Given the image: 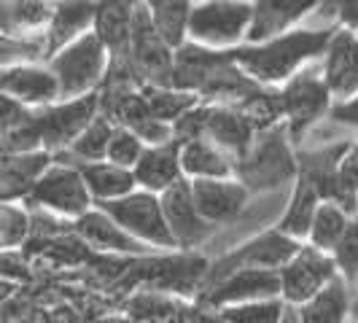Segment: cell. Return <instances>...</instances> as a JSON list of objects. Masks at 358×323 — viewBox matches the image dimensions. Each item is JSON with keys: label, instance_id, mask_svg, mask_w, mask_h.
<instances>
[{"label": "cell", "instance_id": "1", "mask_svg": "<svg viewBox=\"0 0 358 323\" xmlns=\"http://www.w3.org/2000/svg\"><path fill=\"white\" fill-rule=\"evenodd\" d=\"M334 30L337 27H296L267 43H245L240 49H232L229 57L256 84H288L315 59H323Z\"/></svg>", "mask_w": 358, "mask_h": 323}, {"label": "cell", "instance_id": "2", "mask_svg": "<svg viewBox=\"0 0 358 323\" xmlns=\"http://www.w3.org/2000/svg\"><path fill=\"white\" fill-rule=\"evenodd\" d=\"M59 81L62 103L81 100L87 94H94L97 84L106 78V71L110 65V54L103 46V41L94 36V30L84 38L73 41L62 52H57L46 62Z\"/></svg>", "mask_w": 358, "mask_h": 323}, {"label": "cell", "instance_id": "3", "mask_svg": "<svg viewBox=\"0 0 358 323\" xmlns=\"http://www.w3.org/2000/svg\"><path fill=\"white\" fill-rule=\"evenodd\" d=\"M253 19V3H197L189 24V43L210 52H232L245 46Z\"/></svg>", "mask_w": 358, "mask_h": 323}, {"label": "cell", "instance_id": "4", "mask_svg": "<svg viewBox=\"0 0 358 323\" xmlns=\"http://www.w3.org/2000/svg\"><path fill=\"white\" fill-rule=\"evenodd\" d=\"M334 97L323 81L321 65H310L299 76H294L278 94V110L286 116L288 138L299 141L310 127L326 113H331Z\"/></svg>", "mask_w": 358, "mask_h": 323}, {"label": "cell", "instance_id": "5", "mask_svg": "<svg viewBox=\"0 0 358 323\" xmlns=\"http://www.w3.org/2000/svg\"><path fill=\"white\" fill-rule=\"evenodd\" d=\"M94 208L106 210L119 227H124L135 240H141L148 248H162V251L178 248L176 240H173L170 227H167L159 194L138 189L129 197L116 199V202H106V205H94Z\"/></svg>", "mask_w": 358, "mask_h": 323}, {"label": "cell", "instance_id": "6", "mask_svg": "<svg viewBox=\"0 0 358 323\" xmlns=\"http://www.w3.org/2000/svg\"><path fill=\"white\" fill-rule=\"evenodd\" d=\"M302 245L305 243L291 240L278 227L256 234L248 243H243L240 248H234L232 253H227V256H221L215 261L213 267H210V272H208L210 286L218 283L221 278L232 275V272H240V269H275V272H280L299 253Z\"/></svg>", "mask_w": 358, "mask_h": 323}, {"label": "cell", "instance_id": "7", "mask_svg": "<svg viewBox=\"0 0 358 323\" xmlns=\"http://www.w3.org/2000/svg\"><path fill=\"white\" fill-rule=\"evenodd\" d=\"M33 208L54 210L59 215H68L73 221H78L81 215H87L94 208L90 189L84 183L81 170L68 159H57L49 167V173L38 180L33 194L27 197Z\"/></svg>", "mask_w": 358, "mask_h": 323}, {"label": "cell", "instance_id": "8", "mask_svg": "<svg viewBox=\"0 0 358 323\" xmlns=\"http://www.w3.org/2000/svg\"><path fill=\"white\" fill-rule=\"evenodd\" d=\"M294 175V159L288 151L286 129H259L256 141H253L251 151L237 162V173L234 178L243 180L251 189H272L280 180Z\"/></svg>", "mask_w": 358, "mask_h": 323}, {"label": "cell", "instance_id": "9", "mask_svg": "<svg viewBox=\"0 0 358 323\" xmlns=\"http://www.w3.org/2000/svg\"><path fill=\"white\" fill-rule=\"evenodd\" d=\"M340 278V269L331 253H323L313 245H302L299 253L280 269V286L283 302L288 307H302L315 299L321 291L331 286Z\"/></svg>", "mask_w": 358, "mask_h": 323}, {"label": "cell", "instance_id": "10", "mask_svg": "<svg viewBox=\"0 0 358 323\" xmlns=\"http://www.w3.org/2000/svg\"><path fill=\"white\" fill-rule=\"evenodd\" d=\"M100 94H87L81 100H71V103H57L52 108H38V127H41V138H43V148L52 151L57 157V151L71 148L78 135L100 116Z\"/></svg>", "mask_w": 358, "mask_h": 323}, {"label": "cell", "instance_id": "11", "mask_svg": "<svg viewBox=\"0 0 358 323\" xmlns=\"http://www.w3.org/2000/svg\"><path fill=\"white\" fill-rule=\"evenodd\" d=\"M129 59L135 68L151 81V87H173V71H176V52L164 43L148 17V8H135V24H132V46Z\"/></svg>", "mask_w": 358, "mask_h": 323}, {"label": "cell", "instance_id": "12", "mask_svg": "<svg viewBox=\"0 0 358 323\" xmlns=\"http://www.w3.org/2000/svg\"><path fill=\"white\" fill-rule=\"evenodd\" d=\"M283 299V286H280V272L275 269H240L218 283L208 286L205 302L215 310L234 305H248V302H262V299Z\"/></svg>", "mask_w": 358, "mask_h": 323}, {"label": "cell", "instance_id": "13", "mask_svg": "<svg viewBox=\"0 0 358 323\" xmlns=\"http://www.w3.org/2000/svg\"><path fill=\"white\" fill-rule=\"evenodd\" d=\"M0 89L3 97L14 100L24 108H52L62 103V89L59 81L52 73V68L43 62H27V65H14V68H3L0 73Z\"/></svg>", "mask_w": 358, "mask_h": 323}, {"label": "cell", "instance_id": "14", "mask_svg": "<svg viewBox=\"0 0 358 323\" xmlns=\"http://www.w3.org/2000/svg\"><path fill=\"white\" fill-rule=\"evenodd\" d=\"M162 208H164L167 227H170L178 248H194L199 243H205L213 232V227L202 218L197 202H194L192 180L183 178L170 192H164L162 194Z\"/></svg>", "mask_w": 358, "mask_h": 323}, {"label": "cell", "instance_id": "15", "mask_svg": "<svg viewBox=\"0 0 358 323\" xmlns=\"http://www.w3.org/2000/svg\"><path fill=\"white\" fill-rule=\"evenodd\" d=\"M323 81L334 103H345L358 94V36L337 27L321 59Z\"/></svg>", "mask_w": 358, "mask_h": 323}, {"label": "cell", "instance_id": "16", "mask_svg": "<svg viewBox=\"0 0 358 323\" xmlns=\"http://www.w3.org/2000/svg\"><path fill=\"white\" fill-rule=\"evenodd\" d=\"M321 6L313 0H262L253 3V19L245 43H267L299 27V22L315 14Z\"/></svg>", "mask_w": 358, "mask_h": 323}, {"label": "cell", "instance_id": "17", "mask_svg": "<svg viewBox=\"0 0 358 323\" xmlns=\"http://www.w3.org/2000/svg\"><path fill=\"white\" fill-rule=\"evenodd\" d=\"M192 192L197 202L202 218L215 227V224H229L245 210L248 205V186L237 178L224 180H192Z\"/></svg>", "mask_w": 358, "mask_h": 323}, {"label": "cell", "instance_id": "18", "mask_svg": "<svg viewBox=\"0 0 358 323\" xmlns=\"http://www.w3.org/2000/svg\"><path fill=\"white\" fill-rule=\"evenodd\" d=\"M57 157L52 151H30V154H3L0 159V199L17 202L27 199L38 180L49 173Z\"/></svg>", "mask_w": 358, "mask_h": 323}, {"label": "cell", "instance_id": "19", "mask_svg": "<svg viewBox=\"0 0 358 323\" xmlns=\"http://www.w3.org/2000/svg\"><path fill=\"white\" fill-rule=\"evenodd\" d=\"M180 145L183 143L176 138L173 143L145 148L143 159L138 162V167L132 170L138 186L143 192H151V194L162 197L164 192H170L176 183L186 178L183 175V164H180Z\"/></svg>", "mask_w": 358, "mask_h": 323}, {"label": "cell", "instance_id": "20", "mask_svg": "<svg viewBox=\"0 0 358 323\" xmlns=\"http://www.w3.org/2000/svg\"><path fill=\"white\" fill-rule=\"evenodd\" d=\"M100 3H54V17L49 30L43 33V46H46V62L73 41L84 38L94 30Z\"/></svg>", "mask_w": 358, "mask_h": 323}, {"label": "cell", "instance_id": "21", "mask_svg": "<svg viewBox=\"0 0 358 323\" xmlns=\"http://www.w3.org/2000/svg\"><path fill=\"white\" fill-rule=\"evenodd\" d=\"M321 205L323 192L318 189V183L307 173H302L294 183V192H291V199L286 205V213L280 215V221H278V229L288 234L291 240H296V243H307L313 221L321 210Z\"/></svg>", "mask_w": 358, "mask_h": 323}, {"label": "cell", "instance_id": "22", "mask_svg": "<svg viewBox=\"0 0 358 323\" xmlns=\"http://www.w3.org/2000/svg\"><path fill=\"white\" fill-rule=\"evenodd\" d=\"M180 164L186 180H224L237 173L232 157L208 138H194L180 145Z\"/></svg>", "mask_w": 358, "mask_h": 323}, {"label": "cell", "instance_id": "23", "mask_svg": "<svg viewBox=\"0 0 358 323\" xmlns=\"http://www.w3.org/2000/svg\"><path fill=\"white\" fill-rule=\"evenodd\" d=\"M76 232L81 234L90 245L100 248V251H108V253L154 251V248L143 245L141 240H135L124 227H119V224H116L106 210H100V208H92L87 215H81V218L76 221Z\"/></svg>", "mask_w": 358, "mask_h": 323}, {"label": "cell", "instance_id": "24", "mask_svg": "<svg viewBox=\"0 0 358 323\" xmlns=\"http://www.w3.org/2000/svg\"><path fill=\"white\" fill-rule=\"evenodd\" d=\"M73 164L81 170L84 183H87V189H90L94 205H106V202L124 199L141 189L132 170L116 167V164H110L108 159L106 162H73Z\"/></svg>", "mask_w": 358, "mask_h": 323}, {"label": "cell", "instance_id": "25", "mask_svg": "<svg viewBox=\"0 0 358 323\" xmlns=\"http://www.w3.org/2000/svg\"><path fill=\"white\" fill-rule=\"evenodd\" d=\"M299 323H350L353 321V288L342 278L321 291L307 305L294 307Z\"/></svg>", "mask_w": 358, "mask_h": 323}, {"label": "cell", "instance_id": "26", "mask_svg": "<svg viewBox=\"0 0 358 323\" xmlns=\"http://www.w3.org/2000/svg\"><path fill=\"white\" fill-rule=\"evenodd\" d=\"M135 8L138 6H132V3H100L97 19H94V36L103 41L110 57L129 54Z\"/></svg>", "mask_w": 358, "mask_h": 323}, {"label": "cell", "instance_id": "27", "mask_svg": "<svg viewBox=\"0 0 358 323\" xmlns=\"http://www.w3.org/2000/svg\"><path fill=\"white\" fill-rule=\"evenodd\" d=\"M148 17L154 22L159 38L173 49L180 52L189 43V24H192V11L194 3H173V0H154L145 3Z\"/></svg>", "mask_w": 358, "mask_h": 323}, {"label": "cell", "instance_id": "28", "mask_svg": "<svg viewBox=\"0 0 358 323\" xmlns=\"http://www.w3.org/2000/svg\"><path fill=\"white\" fill-rule=\"evenodd\" d=\"M54 17V3H3L0 6V27L3 36L30 38L27 33L49 30Z\"/></svg>", "mask_w": 358, "mask_h": 323}, {"label": "cell", "instance_id": "29", "mask_svg": "<svg viewBox=\"0 0 358 323\" xmlns=\"http://www.w3.org/2000/svg\"><path fill=\"white\" fill-rule=\"evenodd\" d=\"M353 218L345 208H340L337 202H326L323 199L321 210L313 221V229H310V237H307V245L318 248L323 253H334L337 245L345 240V234L350 232L353 227Z\"/></svg>", "mask_w": 358, "mask_h": 323}, {"label": "cell", "instance_id": "30", "mask_svg": "<svg viewBox=\"0 0 358 323\" xmlns=\"http://www.w3.org/2000/svg\"><path fill=\"white\" fill-rule=\"evenodd\" d=\"M141 97L148 113L170 127H176L192 108H197V94L176 89V87H145Z\"/></svg>", "mask_w": 358, "mask_h": 323}, {"label": "cell", "instance_id": "31", "mask_svg": "<svg viewBox=\"0 0 358 323\" xmlns=\"http://www.w3.org/2000/svg\"><path fill=\"white\" fill-rule=\"evenodd\" d=\"M116 127L108 116H97L81 135L78 141L68 148V162H106L108 159V145L116 132Z\"/></svg>", "mask_w": 358, "mask_h": 323}, {"label": "cell", "instance_id": "32", "mask_svg": "<svg viewBox=\"0 0 358 323\" xmlns=\"http://www.w3.org/2000/svg\"><path fill=\"white\" fill-rule=\"evenodd\" d=\"M288 310L291 307L278 296V299L224 307V310H218V318H221V323H283Z\"/></svg>", "mask_w": 358, "mask_h": 323}, {"label": "cell", "instance_id": "33", "mask_svg": "<svg viewBox=\"0 0 358 323\" xmlns=\"http://www.w3.org/2000/svg\"><path fill=\"white\" fill-rule=\"evenodd\" d=\"M145 148L148 145L127 127H116L113 138H110V145H108V162L116 164V167H124V170H135L138 162L143 159Z\"/></svg>", "mask_w": 358, "mask_h": 323}, {"label": "cell", "instance_id": "34", "mask_svg": "<svg viewBox=\"0 0 358 323\" xmlns=\"http://www.w3.org/2000/svg\"><path fill=\"white\" fill-rule=\"evenodd\" d=\"M30 234V213L17 202H3L0 208V243L6 251L17 248Z\"/></svg>", "mask_w": 358, "mask_h": 323}, {"label": "cell", "instance_id": "35", "mask_svg": "<svg viewBox=\"0 0 358 323\" xmlns=\"http://www.w3.org/2000/svg\"><path fill=\"white\" fill-rule=\"evenodd\" d=\"M334 261H337V269H340V278L348 283L350 288L358 286V221L353 218V227L350 232L345 234L337 251L331 253Z\"/></svg>", "mask_w": 358, "mask_h": 323}, {"label": "cell", "instance_id": "36", "mask_svg": "<svg viewBox=\"0 0 358 323\" xmlns=\"http://www.w3.org/2000/svg\"><path fill=\"white\" fill-rule=\"evenodd\" d=\"M337 124L342 127H350V129H358V94L345 100V103H334L331 113H329Z\"/></svg>", "mask_w": 358, "mask_h": 323}, {"label": "cell", "instance_id": "37", "mask_svg": "<svg viewBox=\"0 0 358 323\" xmlns=\"http://www.w3.org/2000/svg\"><path fill=\"white\" fill-rule=\"evenodd\" d=\"M334 17H337V27L358 33V0H345V3H334Z\"/></svg>", "mask_w": 358, "mask_h": 323}, {"label": "cell", "instance_id": "38", "mask_svg": "<svg viewBox=\"0 0 358 323\" xmlns=\"http://www.w3.org/2000/svg\"><path fill=\"white\" fill-rule=\"evenodd\" d=\"M353 323H358V286L353 288Z\"/></svg>", "mask_w": 358, "mask_h": 323}, {"label": "cell", "instance_id": "39", "mask_svg": "<svg viewBox=\"0 0 358 323\" xmlns=\"http://www.w3.org/2000/svg\"><path fill=\"white\" fill-rule=\"evenodd\" d=\"M283 323H299V321H296V313H294V307L288 310V315H286V321H283Z\"/></svg>", "mask_w": 358, "mask_h": 323}, {"label": "cell", "instance_id": "40", "mask_svg": "<svg viewBox=\"0 0 358 323\" xmlns=\"http://www.w3.org/2000/svg\"><path fill=\"white\" fill-rule=\"evenodd\" d=\"M356 221H358V213H356Z\"/></svg>", "mask_w": 358, "mask_h": 323}, {"label": "cell", "instance_id": "41", "mask_svg": "<svg viewBox=\"0 0 358 323\" xmlns=\"http://www.w3.org/2000/svg\"><path fill=\"white\" fill-rule=\"evenodd\" d=\"M350 323H353V321H350Z\"/></svg>", "mask_w": 358, "mask_h": 323}, {"label": "cell", "instance_id": "42", "mask_svg": "<svg viewBox=\"0 0 358 323\" xmlns=\"http://www.w3.org/2000/svg\"><path fill=\"white\" fill-rule=\"evenodd\" d=\"M356 36H358V33H356Z\"/></svg>", "mask_w": 358, "mask_h": 323}]
</instances>
